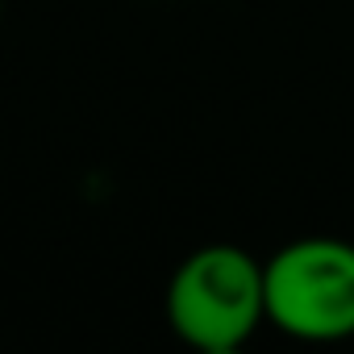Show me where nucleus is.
<instances>
[{"instance_id": "obj_1", "label": "nucleus", "mask_w": 354, "mask_h": 354, "mask_svg": "<svg viewBox=\"0 0 354 354\" xmlns=\"http://www.w3.org/2000/svg\"><path fill=\"white\" fill-rule=\"evenodd\" d=\"M162 313L180 342L205 354H230L267 321L263 263L234 242L196 246L171 271Z\"/></svg>"}, {"instance_id": "obj_2", "label": "nucleus", "mask_w": 354, "mask_h": 354, "mask_svg": "<svg viewBox=\"0 0 354 354\" xmlns=\"http://www.w3.org/2000/svg\"><path fill=\"white\" fill-rule=\"evenodd\" d=\"M267 321L296 342L354 337V242L296 238L263 263Z\"/></svg>"}, {"instance_id": "obj_3", "label": "nucleus", "mask_w": 354, "mask_h": 354, "mask_svg": "<svg viewBox=\"0 0 354 354\" xmlns=\"http://www.w3.org/2000/svg\"><path fill=\"white\" fill-rule=\"evenodd\" d=\"M0 21H5V0H0Z\"/></svg>"}]
</instances>
